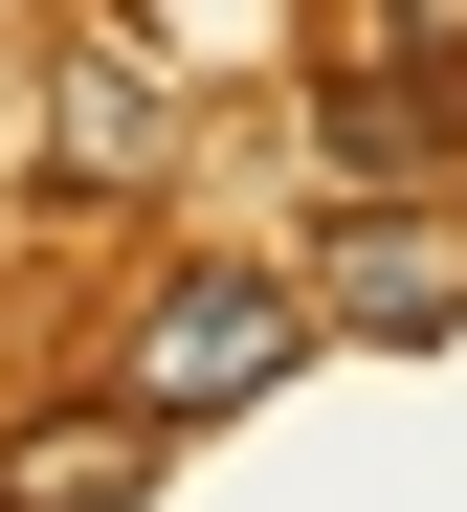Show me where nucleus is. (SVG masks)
Masks as SVG:
<instances>
[{
	"label": "nucleus",
	"mask_w": 467,
	"mask_h": 512,
	"mask_svg": "<svg viewBox=\"0 0 467 512\" xmlns=\"http://www.w3.org/2000/svg\"><path fill=\"white\" fill-rule=\"evenodd\" d=\"M312 357V268H156L134 290V357H112V401H156V423H223V401H267Z\"/></svg>",
	"instance_id": "nucleus-1"
},
{
	"label": "nucleus",
	"mask_w": 467,
	"mask_h": 512,
	"mask_svg": "<svg viewBox=\"0 0 467 512\" xmlns=\"http://www.w3.org/2000/svg\"><path fill=\"white\" fill-rule=\"evenodd\" d=\"M312 334H379V357L467 334V201L445 179H356V223H312Z\"/></svg>",
	"instance_id": "nucleus-2"
},
{
	"label": "nucleus",
	"mask_w": 467,
	"mask_h": 512,
	"mask_svg": "<svg viewBox=\"0 0 467 512\" xmlns=\"http://www.w3.org/2000/svg\"><path fill=\"white\" fill-rule=\"evenodd\" d=\"M312 156H334V179H445V156H467V45L401 23L379 67H334V90H312Z\"/></svg>",
	"instance_id": "nucleus-3"
},
{
	"label": "nucleus",
	"mask_w": 467,
	"mask_h": 512,
	"mask_svg": "<svg viewBox=\"0 0 467 512\" xmlns=\"http://www.w3.org/2000/svg\"><path fill=\"white\" fill-rule=\"evenodd\" d=\"M178 156V90L134 45H67V90H45V201H112V179H156Z\"/></svg>",
	"instance_id": "nucleus-4"
},
{
	"label": "nucleus",
	"mask_w": 467,
	"mask_h": 512,
	"mask_svg": "<svg viewBox=\"0 0 467 512\" xmlns=\"http://www.w3.org/2000/svg\"><path fill=\"white\" fill-rule=\"evenodd\" d=\"M178 423L156 401H67V423H0V512H134Z\"/></svg>",
	"instance_id": "nucleus-5"
}]
</instances>
